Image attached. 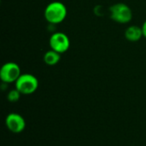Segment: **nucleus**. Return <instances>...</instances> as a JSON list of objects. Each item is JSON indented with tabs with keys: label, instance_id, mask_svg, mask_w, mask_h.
<instances>
[{
	"label": "nucleus",
	"instance_id": "obj_3",
	"mask_svg": "<svg viewBox=\"0 0 146 146\" xmlns=\"http://www.w3.org/2000/svg\"><path fill=\"white\" fill-rule=\"evenodd\" d=\"M38 86V80L35 76L30 74H21L19 79L15 81L16 89L21 94H32L33 93Z\"/></svg>",
	"mask_w": 146,
	"mask_h": 146
},
{
	"label": "nucleus",
	"instance_id": "obj_1",
	"mask_svg": "<svg viewBox=\"0 0 146 146\" xmlns=\"http://www.w3.org/2000/svg\"><path fill=\"white\" fill-rule=\"evenodd\" d=\"M67 15V9L61 2L49 3L44 10L45 20L51 24H58L64 21Z\"/></svg>",
	"mask_w": 146,
	"mask_h": 146
},
{
	"label": "nucleus",
	"instance_id": "obj_6",
	"mask_svg": "<svg viewBox=\"0 0 146 146\" xmlns=\"http://www.w3.org/2000/svg\"><path fill=\"white\" fill-rule=\"evenodd\" d=\"M7 127L13 133H18L23 131L25 128L24 119L17 114H10L6 118Z\"/></svg>",
	"mask_w": 146,
	"mask_h": 146
},
{
	"label": "nucleus",
	"instance_id": "obj_5",
	"mask_svg": "<svg viewBox=\"0 0 146 146\" xmlns=\"http://www.w3.org/2000/svg\"><path fill=\"white\" fill-rule=\"evenodd\" d=\"M50 46L51 50L62 54L66 52L70 46L68 37L63 33H55L50 38Z\"/></svg>",
	"mask_w": 146,
	"mask_h": 146
},
{
	"label": "nucleus",
	"instance_id": "obj_2",
	"mask_svg": "<svg viewBox=\"0 0 146 146\" xmlns=\"http://www.w3.org/2000/svg\"><path fill=\"white\" fill-rule=\"evenodd\" d=\"M110 18L118 23L126 24L128 23L133 18V12L130 7L127 4L119 3L112 5L110 8Z\"/></svg>",
	"mask_w": 146,
	"mask_h": 146
},
{
	"label": "nucleus",
	"instance_id": "obj_8",
	"mask_svg": "<svg viewBox=\"0 0 146 146\" xmlns=\"http://www.w3.org/2000/svg\"><path fill=\"white\" fill-rule=\"evenodd\" d=\"M60 59H61V54L53 50L47 51L44 56V62L50 66H53V65L57 64L59 62Z\"/></svg>",
	"mask_w": 146,
	"mask_h": 146
},
{
	"label": "nucleus",
	"instance_id": "obj_4",
	"mask_svg": "<svg viewBox=\"0 0 146 146\" xmlns=\"http://www.w3.org/2000/svg\"><path fill=\"white\" fill-rule=\"evenodd\" d=\"M21 76V68L20 67L12 62L5 63L0 71L1 80L5 83H12L16 81Z\"/></svg>",
	"mask_w": 146,
	"mask_h": 146
},
{
	"label": "nucleus",
	"instance_id": "obj_10",
	"mask_svg": "<svg viewBox=\"0 0 146 146\" xmlns=\"http://www.w3.org/2000/svg\"><path fill=\"white\" fill-rule=\"evenodd\" d=\"M142 31H143V36H145L146 38V21L142 26Z\"/></svg>",
	"mask_w": 146,
	"mask_h": 146
},
{
	"label": "nucleus",
	"instance_id": "obj_7",
	"mask_svg": "<svg viewBox=\"0 0 146 146\" xmlns=\"http://www.w3.org/2000/svg\"><path fill=\"white\" fill-rule=\"evenodd\" d=\"M142 27H139L138 26H130L127 28L125 32V37L130 42H137L142 38Z\"/></svg>",
	"mask_w": 146,
	"mask_h": 146
},
{
	"label": "nucleus",
	"instance_id": "obj_9",
	"mask_svg": "<svg viewBox=\"0 0 146 146\" xmlns=\"http://www.w3.org/2000/svg\"><path fill=\"white\" fill-rule=\"evenodd\" d=\"M21 93L16 89V90H12L9 92L8 94V99L10 101V102H16L19 100L20 98V95Z\"/></svg>",
	"mask_w": 146,
	"mask_h": 146
}]
</instances>
